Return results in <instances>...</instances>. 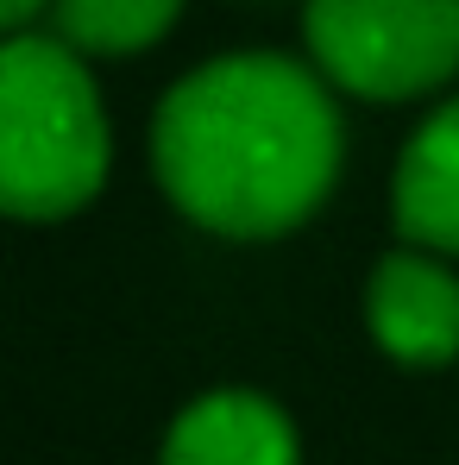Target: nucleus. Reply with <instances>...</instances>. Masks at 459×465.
I'll use <instances>...</instances> for the list:
<instances>
[{
    "mask_svg": "<svg viewBox=\"0 0 459 465\" xmlns=\"http://www.w3.org/2000/svg\"><path fill=\"white\" fill-rule=\"evenodd\" d=\"M183 0H51L57 38L82 57H126L170 32Z\"/></svg>",
    "mask_w": 459,
    "mask_h": 465,
    "instance_id": "0eeeda50",
    "label": "nucleus"
},
{
    "mask_svg": "<svg viewBox=\"0 0 459 465\" xmlns=\"http://www.w3.org/2000/svg\"><path fill=\"white\" fill-rule=\"evenodd\" d=\"M38 6H45V0H0V19H6L13 32H25V19H32Z\"/></svg>",
    "mask_w": 459,
    "mask_h": 465,
    "instance_id": "6e6552de",
    "label": "nucleus"
},
{
    "mask_svg": "<svg viewBox=\"0 0 459 465\" xmlns=\"http://www.w3.org/2000/svg\"><path fill=\"white\" fill-rule=\"evenodd\" d=\"M157 465H296V428L258 390H208L170 421Z\"/></svg>",
    "mask_w": 459,
    "mask_h": 465,
    "instance_id": "39448f33",
    "label": "nucleus"
},
{
    "mask_svg": "<svg viewBox=\"0 0 459 465\" xmlns=\"http://www.w3.org/2000/svg\"><path fill=\"white\" fill-rule=\"evenodd\" d=\"M390 214L409 245L459 258V94L409 133L390 176Z\"/></svg>",
    "mask_w": 459,
    "mask_h": 465,
    "instance_id": "423d86ee",
    "label": "nucleus"
},
{
    "mask_svg": "<svg viewBox=\"0 0 459 465\" xmlns=\"http://www.w3.org/2000/svg\"><path fill=\"white\" fill-rule=\"evenodd\" d=\"M365 321L396 365H454L459 359V277L447 258L403 245L378 258Z\"/></svg>",
    "mask_w": 459,
    "mask_h": 465,
    "instance_id": "20e7f679",
    "label": "nucleus"
},
{
    "mask_svg": "<svg viewBox=\"0 0 459 465\" xmlns=\"http://www.w3.org/2000/svg\"><path fill=\"white\" fill-rule=\"evenodd\" d=\"M152 163L195 227L277 239L303 227L340 176V107L321 70L284 51H227L164 94Z\"/></svg>",
    "mask_w": 459,
    "mask_h": 465,
    "instance_id": "f257e3e1",
    "label": "nucleus"
},
{
    "mask_svg": "<svg viewBox=\"0 0 459 465\" xmlns=\"http://www.w3.org/2000/svg\"><path fill=\"white\" fill-rule=\"evenodd\" d=\"M314 70L365 101H409L459 70V0H308Z\"/></svg>",
    "mask_w": 459,
    "mask_h": 465,
    "instance_id": "7ed1b4c3",
    "label": "nucleus"
},
{
    "mask_svg": "<svg viewBox=\"0 0 459 465\" xmlns=\"http://www.w3.org/2000/svg\"><path fill=\"white\" fill-rule=\"evenodd\" d=\"M114 133L95 76L57 32H13L0 51V202L13 221H70L107 183Z\"/></svg>",
    "mask_w": 459,
    "mask_h": 465,
    "instance_id": "f03ea898",
    "label": "nucleus"
}]
</instances>
